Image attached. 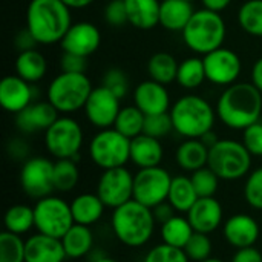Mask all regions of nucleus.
I'll return each instance as SVG.
<instances>
[{
	"instance_id": "nucleus-1",
	"label": "nucleus",
	"mask_w": 262,
	"mask_h": 262,
	"mask_svg": "<svg viewBox=\"0 0 262 262\" xmlns=\"http://www.w3.org/2000/svg\"><path fill=\"white\" fill-rule=\"evenodd\" d=\"M262 114V92L250 83L227 86L216 103V117L235 130H244L259 121Z\"/></svg>"
},
{
	"instance_id": "nucleus-2",
	"label": "nucleus",
	"mask_w": 262,
	"mask_h": 262,
	"mask_svg": "<svg viewBox=\"0 0 262 262\" xmlns=\"http://www.w3.org/2000/svg\"><path fill=\"white\" fill-rule=\"evenodd\" d=\"M71 25V8L63 0L29 2L26 9V28L38 45L60 43Z\"/></svg>"
},
{
	"instance_id": "nucleus-3",
	"label": "nucleus",
	"mask_w": 262,
	"mask_h": 262,
	"mask_svg": "<svg viewBox=\"0 0 262 262\" xmlns=\"http://www.w3.org/2000/svg\"><path fill=\"white\" fill-rule=\"evenodd\" d=\"M155 216L152 209L140 204L135 200L114 209L112 230L117 239L132 249L147 244L155 230Z\"/></svg>"
},
{
	"instance_id": "nucleus-4",
	"label": "nucleus",
	"mask_w": 262,
	"mask_h": 262,
	"mask_svg": "<svg viewBox=\"0 0 262 262\" xmlns=\"http://www.w3.org/2000/svg\"><path fill=\"white\" fill-rule=\"evenodd\" d=\"M170 117L177 134L186 140L201 138L204 134L213 130L216 109H213L206 98L189 94L173 103Z\"/></svg>"
},
{
	"instance_id": "nucleus-5",
	"label": "nucleus",
	"mask_w": 262,
	"mask_h": 262,
	"mask_svg": "<svg viewBox=\"0 0 262 262\" xmlns=\"http://www.w3.org/2000/svg\"><path fill=\"white\" fill-rule=\"evenodd\" d=\"M183 40L186 46L196 55H207L209 52L223 48L227 26L221 12L210 9H198L184 28Z\"/></svg>"
},
{
	"instance_id": "nucleus-6",
	"label": "nucleus",
	"mask_w": 262,
	"mask_h": 262,
	"mask_svg": "<svg viewBox=\"0 0 262 262\" xmlns=\"http://www.w3.org/2000/svg\"><path fill=\"white\" fill-rule=\"evenodd\" d=\"M92 89V83L86 74L61 72L48 86V101L58 114L69 115L84 109Z\"/></svg>"
},
{
	"instance_id": "nucleus-7",
	"label": "nucleus",
	"mask_w": 262,
	"mask_h": 262,
	"mask_svg": "<svg viewBox=\"0 0 262 262\" xmlns=\"http://www.w3.org/2000/svg\"><path fill=\"white\" fill-rule=\"evenodd\" d=\"M207 166L224 181H236L246 177L252 167V154L243 141L220 140L209 149Z\"/></svg>"
},
{
	"instance_id": "nucleus-8",
	"label": "nucleus",
	"mask_w": 262,
	"mask_h": 262,
	"mask_svg": "<svg viewBox=\"0 0 262 262\" xmlns=\"http://www.w3.org/2000/svg\"><path fill=\"white\" fill-rule=\"evenodd\" d=\"M89 157L103 170L124 167L130 161V140L117 129H101L89 143Z\"/></svg>"
},
{
	"instance_id": "nucleus-9",
	"label": "nucleus",
	"mask_w": 262,
	"mask_h": 262,
	"mask_svg": "<svg viewBox=\"0 0 262 262\" xmlns=\"http://www.w3.org/2000/svg\"><path fill=\"white\" fill-rule=\"evenodd\" d=\"M46 150L57 160H78L83 146V129L77 120L63 115L45 132Z\"/></svg>"
},
{
	"instance_id": "nucleus-10",
	"label": "nucleus",
	"mask_w": 262,
	"mask_h": 262,
	"mask_svg": "<svg viewBox=\"0 0 262 262\" xmlns=\"http://www.w3.org/2000/svg\"><path fill=\"white\" fill-rule=\"evenodd\" d=\"M35 229L38 233L61 239L63 235L75 224L71 204L58 196H45L34 206Z\"/></svg>"
},
{
	"instance_id": "nucleus-11",
	"label": "nucleus",
	"mask_w": 262,
	"mask_h": 262,
	"mask_svg": "<svg viewBox=\"0 0 262 262\" xmlns=\"http://www.w3.org/2000/svg\"><path fill=\"white\" fill-rule=\"evenodd\" d=\"M172 184L170 173L161 166L140 169L134 178V200L140 204L154 209L167 201Z\"/></svg>"
},
{
	"instance_id": "nucleus-12",
	"label": "nucleus",
	"mask_w": 262,
	"mask_h": 262,
	"mask_svg": "<svg viewBox=\"0 0 262 262\" xmlns=\"http://www.w3.org/2000/svg\"><path fill=\"white\" fill-rule=\"evenodd\" d=\"M134 178L126 167L103 170L97 183V195L106 207L117 209L134 200Z\"/></svg>"
},
{
	"instance_id": "nucleus-13",
	"label": "nucleus",
	"mask_w": 262,
	"mask_h": 262,
	"mask_svg": "<svg viewBox=\"0 0 262 262\" xmlns=\"http://www.w3.org/2000/svg\"><path fill=\"white\" fill-rule=\"evenodd\" d=\"M20 186L34 200L49 196L54 189V163L45 157H34L25 161L20 170Z\"/></svg>"
},
{
	"instance_id": "nucleus-14",
	"label": "nucleus",
	"mask_w": 262,
	"mask_h": 262,
	"mask_svg": "<svg viewBox=\"0 0 262 262\" xmlns=\"http://www.w3.org/2000/svg\"><path fill=\"white\" fill-rule=\"evenodd\" d=\"M206 78L216 86H232L241 75L243 63L236 52L229 48H220L203 57Z\"/></svg>"
},
{
	"instance_id": "nucleus-15",
	"label": "nucleus",
	"mask_w": 262,
	"mask_h": 262,
	"mask_svg": "<svg viewBox=\"0 0 262 262\" xmlns=\"http://www.w3.org/2000/svg\"><path fill=\"white\" fill-rule=\"evenodd\" d=\"M120 101L121 100L103 84L98 88H94L84 104L86 118L94 127L100 130L114 127L118 112L121 109Z\"/></svg>"
},
{
	"instance_id": "nucleus-16",
	"label": "nucleus",
	"mask_w": 262,
	"mask_h": 262,
	"mask_svg": "<svg viewBox=\"0 0 262 262\" xmlns=\"http://www.w3.org/2000/svg\"><path fill=\"white\" fill-rule=\"evenodd\" d=\"M60 45L63 52L89 57L100 48L101 32L91 21H77L71 25Z\"/></svg>"
},
{
	"instance_id": "nucleus-17",
	"label": "nucleus",
	"mask_w": 262,
	"mask_h": 262,
	"mask_svg": "<svg viewBox=\"0 0 262 262\" xmlns=\"http://www.w3.org/2000/svg\"><path fill=\"white\" fill-rule=\"evenodd\" d=\"M134 104L144 115L164 114L170 112V95L164 84L149 78L135 88Z\"/></svg>"
},
{
	"instance_id": "nucleus-18",
	"label": "nucleus",
	"mask_w": 262,
	"mask_h": 262,
	"mask_svg": "<svg viewBox=\"0 0 262 262\" xmlns=\"http://www.w3.org/2000/svg\"><path fill=\"white\" fill-rule=\"evenodd\" d=\"M57 118L58 111L49 101H37L15 114V126L23 134L46 132Z\"/></svg>"
},
{
	"instance_id": "nucleus-19",
	"label": "nucleus",
	"mask_w": 262,
	"mask_h": 262,
	"mask_svg": "<svg viewBox=\"0 0 262 262\" xmlns=\"http://www.w3.org/2000/svg\"><path fill=\"white\" fill-rule=\"evenodd\" d=\"M34 89L31 83L15 75H6L0 81V104L6 112L18 114L32 103Z\"/></svg>"
},
{
	"instance_id": "nucleus-20",
	"label": "nucleus",
	"mask_w": 262,
	"mask_h": 262,
	"mask_svg": "<svg viewBox=\"0 0 262 262\" xmlns=\"http://www.w3.org/2000/svg\"><path fill=\"white\" fill-rule=\"evenodd\" d=\"M223 233L226 241L236 250L253 247L259 238V224L255 218L244 213H238L226 221Z\"/></svg>"
},
{
	"instance_id": "nucleus-21",
	"label": "nucleus",
	"mask_w": 262,
	"mask_h": 262,
	"mask_svg": "<svg viewBox=\"0 0 262 262\" xmlns=\"http://www.w3.org/2000/svg\"><path fill=\"white\" fill-rule=\"evenodd\" d=\"M187 220L195 232L210 235L223 223V207L215 196L198 198L193 207L187 212Z\"/></svg>"
},
{
	"instance_id": "nucleus-22",
	"label": "nucleus",
	"mask_w": 262,
	"mask_h": 262,
	"mask_svg": "<svg viewBox=\"0 0 262 262\" xmlns=\"http://www.w3.org/2000/svg\"><path fill=\"white\" fill-rule=\"evenodd\" d=\"M61 239L37 233L26 239L25 262H63L66 259Z\"/></svg>"
},
{
	"instance_id": "nucleus-23",
	"label": "nucleus",
	"mask_w": 262,
	"mask_h": 262,
	"mask_svg": "<svg viewBox=\"0 0 262 262\" xmlns=\"http://www.w3.org/2000/svg\"><path fill=\"white\" fill-rule=\"evenodd\" d=\"M164 149L158 138L141 134L130 140V161L138 169L157 167L161 164Z\"/></svg>"
},
{
	"instance_id": "nucleus-24",
	"label": "nucleus",
	"mask_w": 262,
	"mask_h": 262,
	"mask_svg": "<svg viewBox=\"0 0 262 262\" xmlns=\"http://www.w3.org/2000/svg\"><path fill=\"white\" fill-rule=\"evenodd\" d=\"M195 14L192 2L163 0L160 8V25L172 32H183Z\"/></svg>"
},
{
	"instance_id": "nucleus-25",
	"label": "nucleus",
	"mask_w": 262,
	"mask_h": 262,
	"mask_svg": "<svg viewBox=\"0 0 262 262\" xmlns=\"http://www.w3.org/2000/svg\"><path fill=\"white\" fill-rule=\"evenodd\" d=\"M127 20L137 29L149 31L160 25V0H124Z\"/></svg>"
},
{
	"instance_id": "nucleus-26",
	"label": "nucleus",
	"mask_w": 262,
	"mask_h": 262,
	"mask_svg": "<svg viewBox=\"0 0 262 262\" xmlns=\"http://www.w3.org/2000/svg\"><path fill=\"white\" fill-rule=\"evenodd\" d=\"M175 158H177V164L183 170L195 172L207 166L209 147L200 138H187L178 146Z\"/></svg>"
},
{
	"instance_id": "nucleus-27",
	"label": "nucleus",
	"mask_w": 262,
	"mask_h": 262,
	"mask_svg": "<svg viewBox=\"0 0 262 262\" xmlns=\"http://www.w3.org/2000/svg\"><path fill=\"white\" fill-rule=\"evenodd\" d=\"M106 206L97 193H81L71 203V210L75 224L92 226L98 223L104 213Z\"/></svg>"
},
{
	"instance_id": "nucleus-28",
	"label": "nucleus",
	"mask_w": 262,
	"mask_h": 262,
	"mask_svg": "<svg viewBox=\"0 0 262 262\" xmlns=\"http://www.w3.org/2000/svg\"><path fill=\"white\" fill-rule=\"evenodd\" d=\"M48 72V61L37 49L18 52L15 58V74L28 83L40 81Z\"/></svg>"
},
{
	"instance_id": "nucleus-29",
	"label": "nucleus",
	"mask_w": 262,
	"mask_h": 262,
	"mask_svg": "<svg viewBox=\"0 0 262 262\" xmlns=\"http://www.w3.org/2000/svg\"><path fill=\"white\" fill-rule=\"evenodd\" d=\"M63 249L68 258L80 259L86 256L94 246V235L88 226L74 224L61 238Z\"/></svg>"
},
{
	"instance_id": "nucleus-30",
	"label": "nucleus",
	"mask_w": 262,
	"mask_h": 262,
	"mask_svg": "<svg viewBox=\"0 0 262 262\" xmlns=\"http://www.w3.org/2000/svg\"><path fill=\"white\" fill-rule=\"evenodd\" d=\"M198 198L200 196H198V193L192 184L190 177L178 175V177L172 178L167 201L172 204L175 212L187 213L193 207V204L198 201Z\"/></svg>"
},
{
	"instance_id": "nucleus-31",
	"label": "nucleus",
	"mask_w": 262,
	"mask_h": 262,
	"mask_svg": "<svg viewBox=\"0 0 262 262\" xmlns=\"http://www.w3.org/2000/svg\"><path fill=\"white\" fill-rule=\"evenodd\" d=\"M178 66L180 63L172 54L155 52L147 61V74H149V78L166 86V84L177 81Z\"/></svg>"
},
{
	"instance_id": "nucleus-32",
	"label": "nucleus",
	"mask_w": 262,
	"mask_h": 262,
	"mask_svg": "<svg viewBox=\"0 0 262 262\" xmlns=\"http://www.w3.org/2000/svg\"><path fill=\"white\" fill-rule=\"evenodd\" d=\"M195 233L192 224L189 223L187 216L175 215L167 223L161 224V239L164 244H169L172 247L184 249L192 235Z\"/></svg>"
},
{
	"instance_id": "nucleus-33",
	"label": "nucleus",
	"mask_w": 262,
	"mask_h": 262,
	"mask_svg": "<svg viewBox=\"0 0 262 262\" xmlns=\"http://www.w3.org/2000/svg\"><path fill=\"white\" fill-rule=\"evenodd\" d=\"M206 68H204V60L200 57H189L183 60L178 66V74H177V83L187 89L193 91L200 88L206 81Z\"/></svg>"
},
{
	"instance_id": "nucleus-34",
	"label": "nucleus",
	"mask_w": 262,
	"mask_h": 262,
	"mask_svg": "<svg viewBox=\"0 0 262 262\" xmlns=\"http://www.w3.org/2000/svg\"><path fill=\"white\" fill-rule=\"evenodd\" d=\"M32 227H35V215L34 209L25 204H15L11 206L5 213V230L15 233V235H25Z\"/></svg>"
},
{
	"instance_id": "nucleus-35",
	"label": "nucleus",
	"mask_w": 262,
	"mask_h": 262,
	"mask_svg": "<svg viewBox=\"0 0 262 262\" xmlns=\"http://www.w3.org/2000/svg\"><path fill=\"white\" fill-rule=\"evenodd\" d=\"M144 120H146V115L135 104L134 106H124L118 112L114 129H117L120 134H123L124 137L132 140V138L143 134Z\"/></svg>"
},
{
	"instance_id": "nucleus-36",
	"label": "nucleus",
	"mask_w": 262,
	"mask_h": 262,
	"mask_svg": "<svg viewBox=\"0 0 262 262\" xmlns=\"http://www.w3.org/2000/svg\"><path fill=\"white\" fill-rule=\"evenodd\" d=\"M80 170L77 161L72 158L57 160L54 163V189L55 192H71L77 187Z\"/></svg>"
},
{
	"instance_id": "nucleus-37",
	"label": "nucleus",
	"mask_w": 262,
	"mask_h": 262,
	"mask_svg": "<svg viewBox=\"0 0 262 262\" xmlns=\"http://www.w3.org/2000/svg\"><path fill=\"white\" fill-rule=\"evenodd\" d=\"M238 23L244 32L262 37V0H247L238 11Z\"/></svg>"
},
{
	"instance_id": "nucleus-38",
	"label": "nucleus",
	"mask_w": 262,
	"mask_h": 262,
	"mask_svg": "<svg viewBox=\"0 0 262 262\" xmlns=\"http://www.w3.org/2000/svg\"><path fill=\"white\" fill-rule=\"evenodd\" d=\"M26 241L20 235L2 232L0 235V262H25Z\"/></svg>"
},
{
	"instance_id": "nucleus-39",
	"label": "nucleus",
	"mask_w": 262,
	"mask_h": 262,
	"mask_svg": "<svg viewBox=\"0 0 262 262\" xmlns=\"http://www.w3.org/2000/svg\"><path fill=\"white\" fill-rule=\"evenodd\" d=\"M192 184L198 193L200 198H207V196H215L220 187V177L209 167H201L190 175Z\"/></svg>"
},
{
	"instance_id": "nucleus-40",
	"label": "nucleus",
	"mask_w": 262,
	"mask_h": 262,
	"mask_svg": "<svg viewBox=\"0 0 262 262\" xmlns=\"http://www.w3.org/2000/svg\"><path fill=\"white\" fill-rule=\"evenodd\" d=\"M183 250L190 261L203 262L212 258V241L207 233L195 232Z\"/></svg>"
},
{
	"instance_id": "nucleus-41",
	"label": "nucleus",
	"mask_w": 262,
	"mask_h": 262,
	"mask_svg": "<svg viewBox=\"0 0 262 262\" xmlns=\"http://www.w3.org/2000/svg\"><path fill=\"white\" fill-rule=\"evenodd\" d=\"M172 130H173V123H172L170 112L146 115L143 134L161 140V138L167 137Z\"/></svg>"
},
{
	"instance_id": "nucleus-42",
	"label": "nucleus",
	"mask_w": 262,
	"mask_h": 262,
	"mask_svg": "<svg viewBox=\"0 0 262 262\" xmlns=\"http://www.w3.org/2000/svg\"><path fill=\"white\" fill-rule=\"evenodd\" d=\"M144 262H190L186 252L169 244H158L152 247L144 256Z\"/></svg>"
},
{
	"instance_id": "nucleus-43",
	"label": "nucleus",
	"mask_w": 262,
	"mask_h": 262,
	"mask_svg": "<svg viewBox=\"0 0 262 262\" xmlns=\"http://www.w3.org/2000/svg\"><path fill=\"white\" fill-rule=\"evenodd\" d=\"M103 86L112 91L120 100L126 97L129 91V78L127 74L120 68H111L103 75Z\"/></svg>"
},
{
	"instance_id": "nucleus-44",
	"label": "nucleus",
	"mask_w": 262,
	"mask_h": 262,
	"mask_svg": "<svg viewBox=\"0 0 262 262\" xmlns=\"http://www.w3.org/2000/svg\"><path fill=\"white\" fill-rule=\"evenodd\" d=\"M244 196L250 207L262 210V167L249 175L244 186Z\"/></svg>"
},
{
	"instance_id": "nucleus-45",
	"label": "nucleus",
	"mask_w": 262,
	"mask_h": 262,
	"mask_svg": "<svg viewBox=\"0 0 262 262\" xmlns=\"http://www.w3.org/2000/svg\"><path fill=\"white\" fill-rule=\"evenodd\" d=\"M103 17H104V21L112 28H121L126 23H129L124 0H111L104 6Z\"/></svg>"
},
{
	"instance_id": "nucleus-46",
	"label": "nucleus",
	"mask_w": 262,
	"mask_h": 262,
	"mask_svg": "<svg viewBox=\"0 0 262 262\" xmlns=\"http://www.w3.org/2000/svg\"><path fill=\"white\" fill-rule=\"evenodd\" d=\"M243 144L252 157H262V123L258 121L243 130Z\"/></svg>"
},
{
	"instance_id": "nucleus-47",
	"label": "nucleus",
	"mask_w": 262,
	"mask_h": 262,
	"mask_svg": "<svg viewBox=\"0 0 262 262\" xmlns=\"http://www.w3.org/2000/svg\"><path fill=\"white\" fill-rule=\"evenodd\" d=\"M60 68L61 72H72V74H86L88 69V57L63 52L60 57Z\"/></svg>"
},
{
	"instance_id": "nucleus-48",
	"label": "nucleus",
	"mask_w": 262,
	"mask_h": 262,
	"mask_svg": "<svg viewBox=\"0 0 262 262\" xmlns=\"http://www.w3.org/2000/svg\"><path fill=\"white\" fill-rule=\"evenodd\" d=\"M14 45L15 48L18 49V52H23V51H29V49H35V46L38 45L37 40L34 38V35L31 34V31L28 28L21 29L17 32L15 38H14Z\"/></svg>"
},
{
	"instance_id": "nucleus-49",
	"label": "nucleus",
	"mask_w": 262,
	"mask_h": 262,
	"mask_svg": "<svg viewBox=\"0 0 262 262\" xmlns=\"http://www.w3.org/2000/svg\"><path fill=\"white\" fill-rule=\"evenodd\" d=\"M230 262H262V255L258 249H255V246L238 249Z\"/></svg>"
},
{
	"instance_id": "nucleus-50",
	"label": "nucleus",
	"mask_w": 262,
	"mask_h": 262,
	"mask_svg": "<svg viewBox=\"0 0 262 262\" xmlns=\"http://www.w3.org/2000/svg\"><path fill=\"white\" fill-rule=\"evenodd\" d=\"M152 212H154L155 221L160 223V224H164V223H167L170 218L175 216V209L172 207V204H170L169 201H164V203L155 206V207L152 209Z\"/></svg>"
},
{
	"instance_id": "nucleus-51",
	"label": "nucleus",
	"mask_w": 262,
	"mask_h": 262,
	"mask_svg": "<svg viewBox=\"0 0 262 262\" xmlns=\"http://www.w3.org/2000/svg\"><path fill=\"white\" fill-rule=\"evenodd\" d=\"M203 6L206 9L215 11V12H221L226 8H229V5L232 3V0H201Z\"/></svg>"
},
{
	"instance_id": "nucleus-52",
	"label": "nucleus",
	"mask_w": 262,
	"mask_h": 262,
	"mask_svg": "<svg viewBox=\"0 0 262 262\" xmlns=\"http://www.w3.org/2000/svg\"><path fill=\"white\" fill-rule=\"evenodd\" d=\"M252 83L262 92V57L253 63V68H252Z\"/></svg>"
},
{
	"instance_id": "nucleus-53",
	"label": "nucleus",
	"mask_w": 262,
	"mask_h": 262,
	"mask_svg": "<svg viewBox=\"0 0 262 262\" xmlns=\"http://www.w3.org/2000/svg\"><path fill=\"white\" fill-rule=\"evenodd\" d=\"M200 140H201V141H203V143H204V144H206V146H207L209 149H210V147H213V146H215V144H216V143L220 141L218 135H216V134H215L213 130H210V132L204 134V135H203V137H201Z\"/></svg>"
},
{
	"instance_id": "nucleus-54",
	"label": "nucleus",
	"mask_w": 262,
	"mask_h": 262,
	"mask_svg": "<svg viewBox=\"0 0 262 262\" xmlns=\"http://www.w3.org/2000/svg\"><path fill=\"white\" fill-rule=\"evenodd\" d=\"M71 9H83L89 5H92L95 0H63Z\"/></svg>"
},
{
	"instance_id": "nucleus-55",
	"label": "nucleus",
	"mask_w": 262,
	"mask_h": 262,
	"mask_svg": "<svg viewBox=\"0 0 262 262\" xmlns=\"http://www.w3.org/2000/svg\"><path fill=\"white\" fill-rule=\"evenodd\" d=\"M94 262H118L115 261V259H112V258H100V259H97V261Z\"/></svg>"
},
{
	"instance_id": "nucleus-56",
	"label": "nucleus",
	"mask_w": 262,
	"mask_h": 262,
	"mask_svg": "<svg viewBox=\"0 0 262 262\" xmlns=\"http://www.w3.org/2000/svg\"><path fill=\"white\" fill-rule=\"evenodd\" d=\"M203 262H224V261H221V259H218V258H209V259H206V261H203Z\"/></svg>"
},
{
	"instance_id": "nucleus-57",
	"label": "nucleus",
	"mask_w": 262,
	"mask_h": 262,
	"mask_svg": "<svg viewBox=\"0 0 262 262\" xmlns=\"http://www.w3.org/2000/svg\"><path fill=\"white\" fill-rule=\"evenodd\" d=\"M187 2H193V0H187Z\"/></svg>"
}]
</instances>
